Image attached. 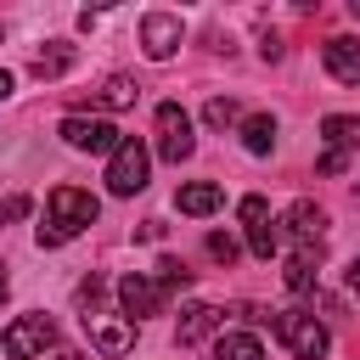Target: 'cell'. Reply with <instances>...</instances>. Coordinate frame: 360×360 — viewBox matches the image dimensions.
<instances>
[{"label": "cell", "mask_w": 360, "mask_h": 360, "mask_svg": "<svg viewBox=\"0 0 360 360\" xmlns=\"http://www.w3.org/2000/svg\"><path fill=\"white\" fill-rule=\"evenodd\" d=\"M96 214H101V202H96L90 191H79V186H56L51 202H45L39 242H45V248H62V242H73L84 225H96Z\"/></svg>", "instance_id": "cell-1"}, {"label": "cell", "mask_w": 360, "mask_h": 360, "mask_svg": "<svg viewBox=\"0 0 360 360\" xmlns=\"http://www.w3.org/2000/svg\"><path fill=\"white\" fill-rule=\"evenodd\" d=\"M146 169H152L146 141L124 135L118 152H112V163H107V186H112V197H135V191H146Z\"/></svg>", "instance_id": "cell-2"}, {"label": "cell", "mask_w": 360, "mask_h": 360, "mask_svg": "<svg viewBox=\"0 0 360 360\" xmlns=\"http://www.w3.org/2000/svg\"><path fill=\"white\" fill-rule=\"evenodd\" d=\"M270 326H276V338H281L298 360H321V354H326V326H321L309 309H281Z\"/></svg>", "instance_id": "cell-3"}, {"label": "cell", "mask_w": 360, "mask_h": 360, "mask_svg": "<svg viewBox=\"0 0 360 360\" xmlns=\"http://www.w3.org/2000/svg\"><path fill=\"white\" fill-rule=\"evenodd\" d=\"M56 343V321L51 315H17L11 326H6V338H0V349L11 354V360H34L39 349H51Z\"/></svg>", "instance_id": "cell-4"}, {"label": "cell", "mask_w": 360, "mask_h": 360, "mask_svg": "<svg viewBox=\"0 0 360 360\" xmlns=\"http://www.w3.org/2000/svg\"><path fill=\"white\" fill-rule=\"evenodd\" d=\"M158 152H163L169 163H186V158L197 152V141H191V118H186L180 101H163V107H158Z\"/></svg>", "instance_id": "cell-5"}, {"label": "cell", "mask_w": 360, "mask_h": 360, "mask_svg": "<svg viewBox=\"0 0 360 360\" xmlns=\"http://www.w3.org/2000/svg\"><path fill=\"white\" fill-rule=\"evenodd\" d=\"M118 304H124V315H129V321H135V315H163L169 287H163V281H152V276H141V270H129V276L118 281Z\"/></svg>", "instance_id": "cell-6"}, {"label": "cell", "mask_w": 360, "mask_h": 360, "mask_svg": "<svg viewBox=\"0 0 360 360\" xmlns=\"http://www.w3.org/2000/svg\"><path fill=\"white\" fill-rule=\"evenodd\" d=\"M62 141L79 146V152H107V158H112L124 135H118L107 118H79V112H73V118H62Z\"/></svg>", "instance_id": "cell-7"}, {"label": "cell", "mask_w": 360, "mask_h": 360, "mask_svg": "<svg viewBox=\"0 0 360 360\" xmlns=\"http://www.w3.org/2000/svg\"><path fill=\"white\" fill-rule=\"evenodd\" d=\"M141 45H146L152 62H169V56L180 51V17H169V11L141 17Z\"/></svg>", "instance_id": "cell-8"}, {"label": "cell", "mask_w": 360, "mask_h": 360, "mask_svg": "<svg viewBox=\"0 0 360 360\" xmlns=\"http://www.w3.org/2000/svg\"><path fill=\"white\" fill-rule=\"evenodd\" d=\"M242 225H248V248H253V259H270L276 253V225H270V202L264 197H242Z\"/></svg>", "instance_id": "cell-9"}, {"label": "cell", "mask_w": 360, "mask_h": 360, "mask_svg": "<svg viewBox=\"0 0 360 360\" xmlns=\"http://www.w3.org/2000/svg\"><path fill=\"white\" fill-rule=\"evenodd\" d=\"M326 73L338 79V84H360V39H349V34H338V39H326Z\"/></svg>", "instance_id": "cell-10"}, {"label": "cell", "mask_w": 360, "mask_h": 360, "mask_svg": "<svg viewBox=\"0 0 360 360\" xmlns=\"http://www.w3.org/2000/svg\"><path fill=\"white\" fill-rule=\"evenodd\" d=\"M84 332H90V343H96L101 354H129V343H135V326L107 321V315H84Z\"/></svg>", "instance_id": "cell-11"}, {"label": "cell", "mask_w": 360, "mask_h": 360, "mask_svg": "<svg viewBox=\"0 0 360 360\" xmlns=\"http://www.w3.org/2000/svg\"><path fill=\"white\" fill-rule=\"evenodd\" d=\"M321 135H326V152H360V118L354 112H332V118H321Z\"/></svg>", "instance_id": "cell-12"}, {"label": "cell", "mask_w": 360, "mask_h": 360, "mask_svg": "<svg viewBox=\"0 0 360 360\" xmlns=\"http://www.w3.org/2000/svg\"><path fill=\"white\" fill-rule=\"evenodd\" d=\"M174 202H180V214H214V208L225 202V191H219L214 180H191V186L174 191Z\"/></svg>", "instance_id": "cell-13"}, {"label": "cell", "mask_w": 360, "mask_h": 360, "mask_svg": "<svg viewBox=\"0 0 360 360\" xmlns=\"http://www.w3.org/2000/svg\"><path fill=\"white\" fill-rule=\"evenodd\" d=\"M321 225H326V214H321L309 197H298V202L287 208V231L298 236V248H304V242H321Z\"/></svg>", "instance_id": "cell-14"}, {"label": "cell", "mask_w": 360, "mask_h": 360, "mask_svg": "<svg viewBox=\"0 0 360 360\" xmlns=\"http://www.w3.org/2000/svg\"><path fill=\"white\" fill-rule=\"evenodd\" d=\"M214 354H219V360H264V349H259L253 332H219Z\"/></svg>", "instance_id": "cell-15"}, {"label": "cell", "mask_w": 360, "mask_h": 360, "mask_svg": "<svg viewBox=\"0 0 360 360\" xmlns=\"http://www.w3.org/2000/svg\"><path fill=\"white\" fill-rule=\"evenodd\" d=\"M242 146H248V152H259V158H264V152H270V146H276V118H270V112H253V118H248V124H242Z\"/></svg>", "instance_id": "cell-16"}, {"label": "cell", "mask_w": 360, "mask_h": 360, "mask_svg": "<svg viewBox=\"0 0 360 360\" xmlns=\"http://www.w3.org/2000/svg\"><path fill=\"white\" fill-rule=\"evenodd\" d=\"M214 321H219L214 304H191V309H180V343H197L202 332H214Z\"/></svg>", "instance_id": "cell-17"}, {"label": "cell", "mask_w": 360, "mask_h": 360, "mask_svg": "<svg viewBox=\"0 0 360 360\" xmlns=\"http://www.w3.org/2000/svg\"><path fill=\"white\" fill-rule=\"evenodd\" d=\"M135 96H141V84L118 73V79H107V84L96 90V107H135Z\"/></svg>", "instance_id": "cell-18"}, {"label": "cell", "mask_w": 360, "mask_h": 360, "mask_svg": "<svg viewBox=\"0 0 360 360\" xmlns=\"http://www.w3.org/2000/svg\"><path fill=\"white\" fill-rule=\"evenodd\" d=\"M236 112H242V107H236V101H231V96H214V101H208V107H202V118H208V124H214V129H225V124H236Z\"/></svg>", "instance_id": "cell-19"}, {"label": "cell", "mask_w": 360, "mask_h": 360, "mask_svg": "<svg viewBox=\"0 0 360 360\" xmlns=\"http://www.w3.org/2000/svg\"><path fill=\"white\" fill-rule=\"evenodd\" d=\"M68 62H73V51H68V45H62V51H45V56L34 62V79H56Z\"/></svg>", "instance_id": "cell-20"}, {"label": "cell", "mask_w": 360, "mask_h": 360, "mask_svg": "<svg viewBox=\"0 0 360 360\" xmlns=\"http://www.w3.org/2000/svg\"><path fill=\"white\" fill-rule=\"evenodd\" d=\"M158 281L174 292V287H191V270H186L180 259H158Z\"/></svg>", "instance_id": "cell-21"}, {"label": "cell", "mask_w": 360, "mask_h": 360, "mask_svg": "<svg viewBox=\"0 0 360 360\" xmlns=\"http://www.w3.org/2000/svg\"><path fill=\"white\" fill-rule=\"evenodd\" d=\"M28 208H34V202H28L22 191H17V197H0V225H11V219H22Z\"/></svg>", "instance_id": "cell-22"}, {"label": "cell", "mask_w": 360, "mask_h": 360, "mask_svg": "<svg viewBox=\"0 0 360 360\" xmlns=\"http://www.w3.org/2000/svg\"><path fill=\"white\" fill-rule=\"evenodd\" d=\"M208 253H214L219 264H231V259H236V242H231V236H208Z\"/></svg>", "instance_id": "cell-23"}, {"label": "cell", "mask_w": 360, "mask_h": 360, "mask_svg": "<svg viewBox=\"0 0 360 360\" xmlns=\"http://www.w3.org/2000/svg\"><path fill=\"white\" fill-rule=\"evenodd\" d=\"M343 169H349L343 152H321V174H343Z\"/></svg>", "instance_id": "cell-24"}, {"label": "cell", "mask_w": 360, "mask_h": 360, "mask_svg": "<svg viewBox=\"0 0 360 360\" xmlns=\"http://www.w3.org/2000/svg\"><path fill=\"white\" fill-rule=\"evenodd\" d=\"M349 292H354V298H360V259H354V264H349Z\"/></svg>", "instance_id": "cell-25"}, {"label": "cell", "mask_w": 360, "mask_h": 360, "mask_svg": "<svg viewBox=\"0 0 360 360\" xmlns=\"http://www.w3.org/2000/svg\"><path fill=\"white\" fill-rule=\"evenodd\" d=\"M6 96H11V73H0V101H6Z\"/></svg>", "instance_id": "cell-26"}, {"label": "cell", "mask_w": 360, "mask_h": 360, "mask_svg": "<svg viewBox=\"0 0 360 360\" xmlns=\"http://www.w3.org/2000/svg\"><path fill=\"white\" fill-rule=\"evenodd\" d=\"M6 292H11V281H6V270H0V304H6Z\"/></svg>", "instance_id": "cell-27"}]
</instances>
